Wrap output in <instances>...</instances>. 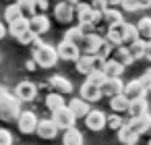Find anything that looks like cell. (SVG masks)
<instances>
[{
  "label": "cell",
  "mask_w": 151,
  "mask_h": 145,
  "mask_svg": "<svg viewBox=\"0 0 151 145\" xmlns=\"http://www.w3.org/2000/svg\"><path fill=\"white\" fill-rule=\"evenodd\" d=\"M31 54H33V62L35 66H42V69H52L58 60L56 56V48L48 46V44H42V40L37 38L33 44H31Z\"/></svg>",
  "instance_id": "6da1fadb"
},
{
  "label": "cell",
  "mask_w": 151,
  "mask_h": 145,
  "mask_svg": "<svg viewBox=\"0 0 151 145\" xmlns=\"http://www.w3.org/2000/svg\"><path fill=\"white\" fill-rule=\"evenodd\" d=\"M21 114V104L13 93H9L4 87H0V120L2 122H17Z\"/></svg>",
  "instance_id": "7a4b0ae2"
},
{
  "label": "cell",
  "mask_w": 151,
  "mask_h": 145,
  "mask_svg": "<svg viewBox=\"0 0 151 145\" xmlns=\"http://www.w3.org/2000/svg\"><path fill=\"white\" fill-rule=\"evenodd\" d=\"M54 124H56V128L60 131H68V128H75V118H73V114L68 112V108L66 106H62L60 110H56V112H52V118H50Z\"/></svg>",
  "instance_id": "3957f363"
},
{
  "label": "cell",
  "mask_w": 151,
  "mask_h": 145,
  "mask_svg": "<svg viewBox=\"0 0 151 145\" xmlns=\"http://www.w3.org/2000/svg\"><path fill=\"white\" fill-rule=\"evenodd\" d=\"M101 42H104V38L99 33H89V35L83 38V42L79 46V52L85 54V56H95L97 50H99V46H101Z\"/></svg>",
  "instance_id": "277c9868"
},
{
  "label": "cell",
  "mask_w": 151,
  "mask_h": 145,
  "mask_svg": "<svg viewBox=\"0 0 151 145\" xmlns=\"http://www.w3.org/2000/svg\"><path fill=\"white\" fill-rule=\"evenodd\" d=\"M35 95H37V87L31 81H21L15 87V97H17L19 104L21 102H31V100H35Z\"/></svg>",
  "instance_id": "5b68a950"
},
{
  "label": "cell",
  "mask_w": 151,
  "mask_h": 145,
  "mask_svg": "<svg viewBox=\"0 0 151 145\" xmlns=\"http://www.w3.org/2000/svg\"><path fill=\"white\" fill-rule=\"evenodd\" d=\"M17 126H19V131L23 133V135H31V133H35V126H37V116L33 114V112H21L19 114V118H17Z\"/></svg>",
  "instance_id": "8992f818"
},
{
  "label": "cell",
  "mask_w": 151,
  "mask_h": 145,
  "mask_svg": "<svg viewBox=\"0 0 151 145\" xmlns=\"http://www.w3.org/2000/svg\"><path fill=\"white\" fill-rule=\"evenodd\" d=\"M27 27H29V31L33 33V35H44L48 29H50V21H48V17L46 15H33L31 19H27Z\"/></svg>",
  "instance_id": "52a82bcc"
},
{
  "label": "cell",
  "mask_w": 151,
  "mask_h": 145,
  "mask_svg": "<svg viewBox=\"0 0 151 145\" xmlns=\"http://www.w3.org/2000/svg\"><path fill=\"white\" fill-rule=\"evenodd\" d=\"M56 56L58 58H62V60H68V62H73V60H77L79 56H81V52H79V48L77 46H73V44H68V42H60L58 44V48H56Z\"/></svg>",
  "instance_id": "ba28073f"
},
{
  "label": "cell",
  "mask_w": 151,
  "mask_h": 145,
  "mask_svg": "<svg viewBox=\"0 0 151 145\" xmlns=\"http://www.w3.org/2000/svg\"><path fill=\"white\" fill-rule=\"evenodd\" d=\"M85 126L89 131H101L106 126V114L99 112V110H89V114L85 116Z\"/></svg>",
  "instance_id": "9c48e42d"
},
{
  "label": "cell",
  "mask_w": 151,
  "mask_h": 145,
  "mask_svg": "<svg viewBox=\"0 0 151 145\" xmlns=\"http://www.w3.org/2000/svg\"><path fill=\"white\" fill-rule=\"evenodd\" d=\"M54 19H56L60 25H68V23L75 19V15H73V6H68L64 0H62V2H58V4L54 6Z\"/></svg>",
  "instance_id": "30bf717a"
},
{
  "label": "cell",
  "mask_w": 151,
  "mask_h": 145,
  "mask_svg": "<svg viewBox=\"0 0 151 145\" xmlns=\"http://www.w3.org/2000/svg\"><path fill=\"white\" fill-rule=\"evenodd\" d=\"M35 133H37V137H40V139H46V141H50V139H56V135H58V128H56V124H54L52 120H37Z\"/></svg>",
  "instance_id": "8fae6325"
},
{
  "label": "cell",
  "mask_w": 151,
  "mask_h": 145,
  "mask_svg": "<svg viewBox=\"0 0 151 145\" xmlns=\"http://www.w3.org/2000/svg\"><path fill=\"white\" fill-rule=\"evenodd\" d=\"M66 108H68V112L73 114L75 120H77V118H85V116L89 114V104L83 102L81 97H73V100L66 104Z\"/></svg>",
  "instance_id": "7c38bea8"
},
{
  "label": "cell",
  "mask_w": 151,
  "mask_h": 145,
  "mask_svg": "<svg viewBox=\"0 0 151 145\" xmlns=\"http://www.w3.org/2000/svg\"><path fill=\"white\" fill-rule=\"evenodd\" d=\"M73 15L77 17V21H79V25H91V17H93V11L89 9V4L87 2H77V6L73 9Z\"/></svg>",
  "instance_id": "4fadbf2b"
},
{
  "label": "cell",
  "mask_w": 151,
  "mask_h": 145,
  "mask_svg": "<svg viewBox=\"0 0 151 145\" xmlns=\"http://www.w3.org/2000/svg\"><path fill=\"white\" fill-rule=\"evenodd\" d=\"M122 95H124L128 102H134V100H143V97H145V91H143V87L139 85V81L134 79V81H130V83H126V85L122 87Z\"/></svg>",
  "instance_id": "5bb4252c"
},
{
  "label": "cell",
  "mask_w": 151,
  "mask_h": 145,
  "mask_svg": "<svg viewBox=\"0 0 151 145\" xmlns=\"http://www.w3.org/2000/svg\"><path fill=\"white\" fill-rule=\"evenodd\" d=\"M128 116H130V120L132 118H143V116H149V106H147V102H145V97L143 100H134V102H128Z\"/></svg>",
  "instance_id": "9a60e30c"
},
{
  "label": "cell",
  "mask_w": 151,
  "mask_h": 145,
  "mask_svg": "<svg viewBox=\"0 0 151 145\" xmlns=\"http://www.w3.org/2000/svg\"><path fill=\"white\" fill-rule=\"evenodd\" d=\"M118 31H120V38H122V46H130V44L139 42L137 31H134V25L122 21V23H118Z\"/></svg>",
  "instance_id": "2e32d148"
},
{
  "label": "cell",
  "mask_w": 151,
  "mask_h": 145,
  "mask_svg": "<svg viewBox=\"0 0 151 145\" xmlns=\"http://www.w3.org/2000/svg\"><path fill=\"white\" fill-rule=\"evenodd\" d=\"M122 87H124V83L120 79H106L104 85L99 87V91H101V95L114 97V95H120L122 93Z\"/></svg>",
  "instance_id": "e0dca14e"
},
{
  "label": "cell",
  "mask_w": 151,
  "mask_h": 145,
  "mask_svg": "<svg viewBox=\"0 0 151 145\" xmlns=\"http://www.w3.org/2000/svg\"><path fill=\"white\" fill-rule=\"evenodd\" d=\"M101 23H104V27H106V31H108L110 27L122 23V13H120L118 9H106V11L101 13Z\"/></svg>",
  "instance_id": "ac0fdd59"
},
{
  "label": "cell",
  "mask_w": 151,
  "mask_h": 145,
  "mask_svg": "<svg viewBox=\"0 0 151 145\" xmlns=\"http://www.w3.org/2000/svg\"><path fill=\"white\" fill-rule=\"evenodd\" d=\"M50 87L54 89L52 93H58V95H66V93H73V85L64 79V77H58V75H54L52 79H50Z\"/></svg>",
  "instance_id": "d6986e66"
},
{
  "label": "cell",
  "mask_w": 151,
  "mask_h": 145,
  "mask_svg": "<svg viewBox=\"0 0 151 145\" xmlns=\"http://www.w3.org/2000/svg\"><path fill=\"white\" fill-rule=\"evenodd\" d=\"M134 31H137V38H139V42H151V19L149 17H145V19H141L137 25H134Z\"/></svg>",
  "instance_id": "ffe728a7"
},
{
  "label": "cell",
  "mask_w": 151,
  "mask_h": 145,
  "mask_svg": "<svg viewBox=\"0 0 151 145\" xmlns=\"http://www.w3.org/2000/svg\"><path fill=\"white\" fill-rule=\"evenodd\" d=\"M101 97V91H99V87H95V85H89V83H83L81 85V100L83 102H87V104H93V102H97Z\"/></svg>",
  "instance_id": "44dd1931"
},
{
  "label": "cell",
  "mask_w": 151,
  "mask_h": 145,
  "mask_svg": "<svg viewBox=\"0 0 151 145\" xmlns=\"http://www.w3.org/2000/svg\"><path fill=\"white\" fill-rule=\"evenodd\" d=\"M112 60L118 62V64L124 66V69H126L128 64H132V58H130L126 46H118V48H114V50H112Z\"/></svg>",
  "instance_id": "7402d4cb"
},
{
  "label": "cell",
  "mask_w": 151,
  "mask_h": 145,
  "mask_svg": "<svg viewBox=\"0 0 151 145\" xmlns=\"http://www.w3.org/2000/svg\"><path fill=\"white\" fill-rule=\"evenodd\" d=\"M126 126H128V131L132 133V135H143V133H147V128H149V116H143V118H132V120H128L126 122Z\"/></svg>",
  "instance_id": "603a6c76"
},
{
  "label": "cell",
  "mask_w": 151,
  "mask_h": 145,
  "mask_svg": "<svg viewBox=\"0 0 151 145\" xmlns=\"http://www.w3.org/2000/svg\"><path fill=\"white\" fill-rule=\"evenodd\" d=\"M122 73H124V66H120V64L114 62L112 58L106 60V66H104V75H106V79H120Z\"/></svg>",
  "instance_id": "cb8c5ba5"
},
{
  "label": "cell",
  "mask_w": 151,
  "mask_h": 145,
  "mask_svg": "<svg viewBox=\"0 0 151 145\" xmlns=\"http://www.w3.org/2000/svg\"><path fill=\"white\" fill-rule=\"evenodd\" d=\"M62 145H83V135L77 128H68L62 135Z\"/></svg>",
  "instance_id": "d4e9b609"
},
{
  "label": "cell",
  "mask_w": 151,
  "mask_h": 145,
  "mask_svg": "<svg viewBox=\"0 0 151 145\" xmlns=\"http://www.w3.org/2000/svg\"><path fill=\"white\" fill-rule=\"evenodd\" d=\"M110 108H112L114 114H122V112L128 110V100L122 93L120 95H114V97H110Z\"/></svg>",
  "instance_id": "484cf974"
},
{
  "label": "cell",
  "mask_w": 151,
  "mask_h": 145,
  "mask_svg": "<svg viewBox=\"0 0 151 145\" xmlns=\"http://www.w3.org/2000/svg\"><path fill=\"white\" fill-rule=\"evenodd\" d=\"M17 9L21 11V15L25 19H31L35 15V0H17Z\"/></svg>",
  "instance_id": "4316f807"
},
{
  "label": "cell",
  "mask_w": 151,
  "mask_h": 145,
  "mask_svg": "<svg viewBox=\"0 0 151 145\" xmlns=\"http://www.w3.org/2000/svg\"><path fill=\"white\" fill-rule=\"evenodd\" d=\"M62 106H66L62 95H58V93H48V95H46V108H48L50 112H56V110H60Z\"/></svg>",
  "instance_id": "83f0119b"
},
{
  "label": "cell",
  "mask_w": 151,
  "mask_h": 145,
  "mask_svg": "<svg viewBox=\"0 0 151 145\" xmlns=\"http://www.w3.org/2000/svg\"><path fill=\"white\" fill-rule=\"evenodd\" d=\"M83 33H81V29L79 27H73V29H68L66 33H64V42H68V44H73V46H81V42H83Z\"/></svg>",
  "instance_id": "f1b7e54d"
},
{
  "label": "cell",
  "mask_w": 151,
  "mask_h": 145,
  "mask_svg": "<svg viewBox=\"0 0 151 145\" xmlns=\"http://www.w3.org/2000/svg\"><path fill=\"white\" fill-rule=\"evenodd\" d=\"M118 141H120L122 145H134V143L139 141V137H137V135H132V133L128 131V126L124 124V126L118 131Z\"/></svg>",
  "instance_id": "f546056e"
},
{
  "label": "cell",
  "mask_w": 151,
  "mask_h": 145,
  "mask_svg": "<svg viewBox=\"0 0 151 145\" xmlns=\"http://www.w3.org/2000/svg\"><path fill=\"white\" fill-rule=\"evenodd\" d=\"M27 29H29V27H27V19H25V17H21V19H17V21H13V23L9 25V31H11L13 38L21 35V33L27 31Z\"/></svg>",
  "instance_id": "4dcf8cb0"
},
{
  "label": "cell",
  "mask_w": 151,
  "mask_h": 145,
  "mask_svg": "<svg viewBox=\"0 0 151 145\" xmlns=\"http://www.w3.org/2000/svg\"><path fill=\"white\" fill-rule=\"evenodd\" d=\"M75 64H77V71L81 73V75H89L91 73V56H85V54H81L77 60H75Z\"/></svg>",
  "instance_id": "1f68e13d"
},
{
  "label": "cell",
  "mask_w": 151,
  "mask_h": 145,
  "mask_svg": "<svg viewBox=\"0 0 151 145\" xmlns=\"http://www.w3.org/2000/svg\"><path fill=\"white\" fill-rule=\"evenodd\" d=\"M23 15H21V11L17 9V4H11V6H6V11H4V21L11 25L13 21H17V19H21Z\"/></svg>",
  "instance_id": "d6a6232c"
},
{
  "label": "cell",
  "mask_w": 151,
  "mask_h": 145,
  "mask_svg": "<svg viewBox=\"0 0 151 145\" xmlns=\"http://www.w3.org/2000/svg\"><path fill=\"white\" fill-rule=\"evenodd\" d=\"M143 46H145L143 42H134V44L126 46V48H128V54H130V58H132V62L143 58Z\"/></svg>",
  "instance_id": "836d02e7"
},
{
  "label": "cell",
  "mask_w": 151,
  "mask_h": 145,
  "mask_svg": "<svg viewBox=\"0 0 151 145\" xmlns=\"http://www.w3.org/2000/svg\"><path fill=\"white\" fill-rule=\"evenodd\" d=\"M104 81H106V75H104V73H99V71H91V73L87 75V81H85V83L95 85V87H101Z\"/></svg>",
  "instance_id": "e575fe53"
},
{
  "label": "cell",
  "mask_w": 151,
  "mask_h": 145,
  "mask_svg": "<svg viewBox=\"0 0 151 145\" xmlns=\"http://www.w3.org/2000/svg\"><path fill=\"white\" fill-rule=\"evenodd\" d=\"M106 126H110L112 131H120L122 126H124V122H122V116L120 114H112V116H106Z\"/></svg>",
  "instance_id": "d590c367"
},
{
  "label": "cell",
  "mask_w": 151,
  "mask_h": 145,
  "mask_svg": "<svg viewBox=\"0 0 151 145\" xmlns=\"http://www.w3.org/2000/svg\"><path fill=\"white\" fill-rule=\"evenodd\" d=\"M15 40H17V42H19L21 46H31V44H33V42L37 40V35H33V33H31V31L27 29V31H23L21 35H17Z\"/></svg>",
  "instance_id": "8d00e7d4"
},
{
  "label": "cell",
  "mask_w": 151,
  "mask_h": 145,
  "mask_svg": "<svg viewBox=\"0 0 151 145\" xmlns=\"http://www.w3.org/2000/svg\"><path fill=\"white\" fill-rule=\"evenodd\" d=\"M137 81H139V85L143 87V91L147 93V91L151 89V69H149V71H145V73H143V77H141V79H137Z\"/></svg>",
  "instance_id": "74e56055"
},
{
  "label": "cell",
  "mask_w": 151,
  "mask_h": 145,
  "mask_svg": "<svg viewBox=\"0 0 151 145\" xmlns=\"http://www.w3.org/2000/svg\"><path fill=\"white\" fill-rule=\"evenodd\" d=\"M104 66H106V58H101V56H91V71L104 73Z\"/></svg>",
  "instance_id": "f35d334b"
},
{
  "label": "cell",
  "mask_w": 151,
  "mask_h": 145,
  "mask_svg": "<svg viewBox=\"0 0 151 145\" xmlns=\"http://www.w3.org/2000/svg\"><path fill=\"white\" fill-rule=\"evenodd\" d=\"M0 145H13V135L6 128H0Z\"/></svg>",
  "instance_id": "ab89813d"
},
{
  "label": "cell",
  "mask_w": 151,
  "mask_h": 145,
  "mask_svg": "<svg viewBox=\"0 0 151 145\" xmlns=\"http://www.w3.org/2000/svg\"><path fill=\"white\" fill-rule=\"evenodd\" d=\"M112 46H108L106 42H101V46H99V50H97V54L95 56H101V58H108V56H112Z\"/></svg>",
  "instance_id": "60d3db41"
},
{
  "label": "cell",
  "mask_w": 151,
  "mask_h": 145,
  "mask_svg": "<svg viewBox=\"0 0 151 145\" xmlns=\"http://www.w3.org/2000/svg\"><path fill=\"white\" fill-rule=\"evenodd\" d=\"M122 9L126 11V13H134V11H139V6H137V0H122Z\"/></svg>",
  "instance_id": "b9f144b4"
},
{
  "label": "cell",
  "mask_w": 151,
  "mask_h": 145,
  "mask_svg": "<svg viewBox=\"0 0 151 145\" xmlns=\"http://www.w3.org/2000/svg\"><path fill=\"white\" fill-rule=\"evenodd\" d=\"M48 0H35V15H44L48 11Z\"/></svg>",
  "instance_id": "7bdbcfd3"
},
{
  "label": "cell",
  "mask_w": 151,
  "mask_h": 145,
  "mask_svg": "<svg viewBox=\"0 0 151 145\" xmlns=\"http://www.w3.org/2000/svg\"><path fill=\"white\" fill-rule=\"evenodd\" d=\"M143 58H147L151 62V42H145V46H143Z\"/></svg>",
  "instance_id": "ee69618b"
},
{
  "label": "cell",
  "mask_w": 151,
  "mask_h": 145,
  "mask_svg": "<svg viewBox=\"0 0 151 145\" xmlns=\"http://www.w3.org/2000/svg\"><path fill=\"white\" fill-rule=\"evenodd\" d=\"M137 6L139 9H149L151 6V0H137Z\"/></svg>",
  "instance_id": "f6af8a7d"
},
{
  "label": "cell",
  "mask_w": 151,
  "mask_h": 145,
  "mask_svg": "<svg viewBox=\"0 0 151 145\" xmlns=\"http://www.w3.org/2000/svg\"><path fill=\"white\" fill-rule=\"evenodd\" d=\"M106 2H108V9H114V6H118L122 2V0H106Z\"/></svg>",
  "instance_id": "bcb514c9"
},
{
  "label": "cell",
  "mask_w": 151,
  "mask_h": 145,
  "mask_svg": "<svg viewBox=\"0 0 151 145\" xmlns=\"http://www.w3.org/2000/svg\"><path fill=\"white\" fill-rule=\"evenodd\" d=\"M6 35V27H4V23H0V40H2Z\"/></svg>",
  "instance_id": "7dc6e473"
},
{
  "label": "cell",
  "mask_w": 151,
  "mask_h": 145,
  "mask_svg": "<svg viewBox=\"0 0 151 145\" xmlns=\"http://www.w3.org/2000/svg\"><path fill=\"white\" fill-rule=\"evenodd\" d=\"M27 69H29V71H33V69H35V62H33V60H29V62H27Z\"/></svg>",
  "instance_id": "c3c4849f"
},
{
  "label": "cell",
  "mask_w": 151,
  "mask_h": 145,
  "mask_svg": "<svg viewBox=\"0 0 151 145\" xmlns=\"http://www.w3.org/2000/svg\"><path fill=\"white\" fill-rule=\"evenodd\" d=\"M147 133L151 135V116H149V128H147Z\"/></svg>",
  "instance_id": "681fc988"
},
{
  "label": "cell",
  "mask_w": 151,
  "mask_h": 145,
  "mask_svg": "<svg viewBox=\"0 0 151 145\" xmlns=\"http://www.w3.org/2000/svg\"><path fill=\"white\" fill-rule=\"evenodd\" d=\"M54 2H56V4H58V2H62V0H54Z\"/></svg>",
  "instance_id": "f907efd6"
},
{
  "label": "cell",
  "mask_w": 151,
  "mask_h": 145,
  "mask_svg": "<svg viewBox=\"0 0 151 145\" xmlns=\"http://www.w3.org/2000/svg\"><path fill=\"white\" fill-rule=\"evenodd\" d=\"M147 145H151V139H149V143H147Z\"/></svg>",
  "instance_id": "816d5d0a"
},
{
  "label": "cell",
  "mask_w": 151,
  "mask_h": 145,
  "mask_svg": "<svg viewBox=\"0 0 151 145\" xmlns=\"http://www.w3.org/2000/svg\"><path fill=\"white\" fill-rule=\"evenodd\" d=\"M89 2H91V0H87V4H89Z\"/></svg>",
  "instance_id": "f5cc1de1"
},
{
  "label": "cell",
  "mask_w": 151,
  "mask_h": 145,
  "mask_svg": "<svg viewBox=\"0 0 151 145\" xmlns=\"http://www.w3.org/2000/svg\"><path fill=\"white\" fill-rule=\"evenodd\" d=\"M6 2H9V0H6Z\"/></svg>",
  "instance_id": "db71d44e"
}]
</instances>
